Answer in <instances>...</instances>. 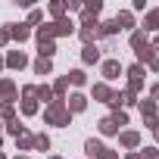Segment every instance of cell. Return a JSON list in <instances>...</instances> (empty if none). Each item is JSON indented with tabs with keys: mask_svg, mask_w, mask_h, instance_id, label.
Listing matches in <instances>:
<instances>
[{
	"mask_svg": "<svg viewBox=\"0 0 159 159\" xmlns=\"http://www.w3.org/2000/svg\"><path fill=\"white\" fill-rule=\"evenodd\" d=\"M47 119H50L53 125H69V112H66L62 106H53V109L47 112Z\"/></svg>",
	"mask_w": 159,
	"mask_h": 159,
	"instance_id": "obj_1",
	"label": "cell"
},
{
	"mask_svg": "<svg viewBox=\"0 0 159 159\" xmlns=\"http://www.w3.org/2000/svg\"><path fill=\"white\" fill-rule=\"evenodd\" d=\"M119 72H122V66H119L116 59H109V62L103 66V75H106V78H119Z\"/></svg>",
	"mask_w": 159,
	"mask_h": 159,
	"instance_id": "obj_2",
	"label": "cell"
},
{
	"mask_svg": "<svg viewBox=\"0 0 159 159\" xmlns=\"http://www.w3.org/2000/svg\"><path fill=\"white\" fill-rule=\"evenodd\" d=\"M100 59V50L97 47H84V62H97Z\"/></svg>",
	"mask_w": 159,
	"mask_h": 159,
	"instance_id": "obj_3",
	"label": "cell"
},
{
	"mask_svg": "<svg viewBox=\"0 0 159 159\" xmlns=\"http://www.w3.org/2000/svg\"><path fill=\"white\" fill-rule=\"evenodd\" d=\"M91 156H103V143H97V140H88V147H84Z\"/></svg>",
	"mask_w": 159,
	"mask_h": 159,
	"instance_id": "obj_4",
	"label": "cell"
},
{
	"mask_svg": "<svg viewBox=\"0 0 159 159\" xmlns=\"http://www.w3.org/2000/svg\"><path fill=\"white\" fill-rule=\"evenodd\" d=\"M10 66H13V69H22V66H25V56H22V53H10Z\"/></svg>",
	"mask_w": 159,
	"mask_h": 159,
	"instance_id": "obj_5",
	"label": "cell"
},
{
	"mask_svg": "<svg viewBox=\"0 0 159 159\" xmlns=\"http://www.w3.org/2000/svg\"><path fill=\"white\" fill-rule=\"evenodd\" d=\"M100 131H103V134H112V131H119V128H116L112 119H103V122H100Z\"/></svg>",
	"mask_w": 159,
	"mask_h": 159,
	"instance_id": "obj_6",
	"label": "cell"
},
{
	"mask_svg": "<svg viewBox=\"0 0 159 159\" xmlns=\"http://www.w3.org/2000/svg\"><path fill=\"white\" fill-rule=\"evenodd\" d=\"M34 69H38V75H47V72H50V59H38Z\"/></svg>",
	"mask_w": 159,
	"mask_h": 159,
	"instance_id": "obj_7",
	"label": "cell"
},
{
	"mask_svg": "<svg viewBox=\"0 0 159 159\" xmlns=\"http://www.w3.org/2000/svg\"><path fill=\"white\" fill-rule=\"evenodd\" d=\"M72 109H75V112L84 109V97H72Z\"/></svg>",
	"mask_w": 159,
	"mask_h": 159,
	"instance_id": "obj_8",
	"label": "cell"
},
{
	"mask_svg": "<svg viewBox=\"0 0 159 159\" xmlns=\"http://www.w3.org/2000/svg\"><path fill=\"white\" fill-rule=\"evenodd\" d=\"M147 28H159V10L150 13V25H147Z\"/></svg>",
	"mask_w": 159,
	"mask_h": 159,
	"instance_id": "obj_9",
	"label": "cell"
},
{
	"mask_svg": "<svg viewBox=\"0 0 159 159\" xmlns=\"http://www.w3.org/2000/svg\"><path fill=\"white\" fill-rule=\"evenodd\" d=\"M0 91H3L7 97H13V81H3V84H0Z\"/></svg>",
	"mask_w": 159,
	"mask_h": 159,
	"instance_id": "obj_10",
	"label": "cell"
},
{
	"mask_svg": "<svg viewBox=\"0 0 159 159\" xmlns=\"http://www.w3.org/2000/svg\"><path fill=\"white\" fill-rule=\"evenodd\" d=\"M72 81L75 84H84V72H72Z\"/></svg>",
	"mask_w": 159,
	"mask_h": 159,
	"instance_id": "obj_11",
	"label": "cell"
},
{
	"mask_svg": "<svg viewBox=\"0 0 159 159\" xmlns=\"http://www.w3.org/2000/svg\"><path fill=\"white\" fill-rule=\"evenodd\" d=\"M13 34H16V38H25V34H28V28H22V25H16V28H13Z\"/></svg>",
	"mask_w": 159,
	"mask_h": 159,
	"instance_id": "obj_12",
	"label": "cell"
},
{
	"mask_svg": "<svg viewBox=\"0 0 159 159\" xmlns=\"http://www.w3.org/2000/svg\"><path fill=\"white\" fill-rule=\"evenodd\" d=\"M122 140H125V143H128V147H134V143H137V134H125V137H122Z\"/></svg>",
	"mask_w": 159,
	"mask_h": 159,
	"instance_id": "obj_13",
	"label": "cell"
},
{
	"mask_svg": "<svg viewBox=\"0 0 159 159\" xmlns=\"http://www.w3.org/2000/svg\"><path fill=\"white\" fill-rule=\"evenodd\" d=\"M153 128H156V137H159V125H153Z\"/></svg>",
	"mask_w": 159,
	"mask_h": 159,
	"instance_id": "obj_14",
	"label": "cell"
}]
</instances>
